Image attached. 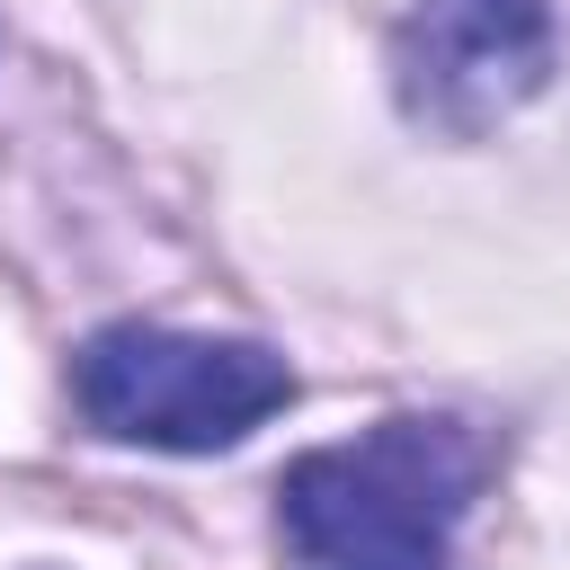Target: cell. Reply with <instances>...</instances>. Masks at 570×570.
<instances>
[{
	"label": "cell",
	"instance_id": "6da1fadb",
	"mask_svg": "<svg viewBox=\"0 0 570 570\" xmlns=\"http://www.w3.org/2000/svg\"><path fill=\"white\" fill-rule=\"evenodd\" d=\"M490 472L481 428L401 410L276 472V534L303 570H454V525Z\"/></svg>",
	"mask_w": 570,
	"mask_h": 570
},
{
	"label": "cell",
	"instance_id": "7a4b0ae2",
	"mask_svg": "<svg viewBox=\"0 0 570 570\" xmlns=\"http://www.w3.org/2000/svg\"><path fill=\"white\" fill-rule=\"evenodd\" d=\"M71 401L116 445L223 454L294 401V365L258 338H196L160 321H107L71 356Z\"/></svg>",
	"mask_w": 570,
	"mask_h": 570
},
{
	"label": "cell",
	"instance_id": "3957f363",
	"mask_svg": "<svg viewBox=\"0 0 570 570\" xmlns=\"http://www.w3.org/2000/svg\"><path fill=\"white\" fill-rule=\"evenodd\" d=\"M552 0H419L392 36L401 107L436 134H481L552 80Z\"/></svg>",
	"mask_w": 570,
	"mask_h": 570
}]
</instances>
